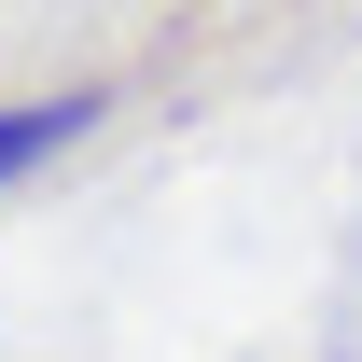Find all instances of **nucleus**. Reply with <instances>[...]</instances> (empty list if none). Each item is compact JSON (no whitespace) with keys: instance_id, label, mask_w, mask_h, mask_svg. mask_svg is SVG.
I'll list each match as a JSON object with an SVG mask.
<instances>
[{"instance_id":"f257e3e1","label":"nucleus","mask_w":362,"mask_h":362,"mask_svg":"<svg viewBox=\"0 0 362 362\" xmlns=\"http://www.w3.org/2000/svg\"><path fill=\"white\" fill-rule=\"evenodd\" d=\"M70 126H98V98H28V112H0V181H28Z\"/></svg>"}]
</instances>
